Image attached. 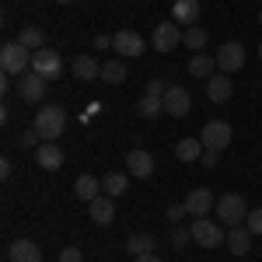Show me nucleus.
I'll return each mask as SVG.
<instances>
[{
    "label": "nucleus",
    "mask_w": 262,
    "mask_h": 262,
    "mask_svg": "<svg viewBox=\"0 0 262 262\" xmlns=\"http://www.w3.org/2000/svg\"><path fill=\"white\" fill-rule=\"evenodd\" d=\"M32 129H35L46 143H56L63 137V129H67V112H63V105H39Z\"/></svg>",
    "instance_id": "nucleus-1"
},
{
    "label": "nucleus",
    "mask_w": 262,
    "mask_h": 262,
    "mask_svg": "<svg viewBox=\"0 0 262 262\" xmlns=\"http://www.w3.org/2000/svg\"><path fill=\"white\" fill-rule=\"evenodd\" d=\"M0 67L7 77H25L32 70V49H25L18 39L14 42H4L0 46Z\"/></svg>",
    "instance_id": "nucleus-2"
},
{
    "label": "nucleus",
    "mask_w": 262,
    "mask_h": 262,
    "mask_svg": "<svg viewBox=\"0 0 262 262\" xmlns=\"http://www.w3.org/2000/svg\"><path fill=\"white\" fill-rule=\"evenodd\" d=\"M192 231V242L200 248H217V245H227V234H224V224L221 221H210V217H196L189 224Z\"/></svg>",
    "instance_id": "nucleus-3"
},
{
    "label": "nucleus",
    "mask_w": 262,
    "mask_h": 262,
    "mask_svg": "<svg viewBox=\"0 0 262 262\" xmlns=\"http://www.w3.org/2000/svg\"><path fill=\"white\" fill-rule=\"evenodd\" d=\"M245 217H248L245 196H238V192H224L221 200H217V221H221L224 227H238V224H245Z\"/></svg>",
    "instance_id": "nucleus-4"
},
{
    "label": "nucleus",
    "mask_w": 262,
    "mask_h": 262,
    "mask_svg": "<svg viewBox=\"0 0 262 262\" xmlns=\"http://www.w3.org/2000/svg\"><path fill=\"white\" fill-rule=\"evenodd\" d=\"M32 70L39 74V77H46V81H60L63 77V56L60 49H39V53H32Z\"/></svg>",
    "instance_id": "nucleus-5"
},
{
    "label": "nucleus",
    "mask_w": 262,
    "mask_h": 262,
    "mask_svg": "<svg viewBox=\"0 0 262 262\" xmlns=\"http://www.w3.org/2000/svg\"><path fill=\"white\" fill-rule=\"evenodd\" d=\"M200 140H203V147H206V150H217V154H221L224 147H231V140H234V129H231V122L213 119V122H206V126H203Z\"/></svg>",
    "instance_id": "nucleus-6"
},
{
    "label": "nucleus",
    "mask_w": 262,
    "mask_h": 262,
    "mask_svg": "<svg viewBox=\"0 0 262 262\" xmlns=\"http://www.w3.org/2000/svg\"><path fill=\"white\" fill-rule=\"evenodd\" d=\"M182 28L179 21H161L158 28H154V35H150V42H154V49L158 53H171V49H179L182 46Z\"/></svg>",
    "instance_id": "nucleus-7"
},
{
    "label": "nucleus",
    "mask_w": 262,
    "mask_h": 262,
    "mask_svg": "<svg viewBox=\"0 0 262 262\" xmlns=\"http://www.w3.org/2000/svg\"><path fill=\"white\" fill-rule=\"evenodd\" d=\"M112 49L119 53V60H137V56H143V39L133 28H122L112 35Z\"/></svg>",
    "instance_id": "nucleus-8"
},
{
    "label": "nucleus",
    "mask_w": 262,
    "mask_h": 262,
    "mask_svg": "<svg viewBox=\"0 0 262 262\" xmlns=\"http://www.w3.org/2000/svg\"><path fill=\"white\" fill-rule=\"evenodd\" d=\"M245 67V46L242 42H224L217 49V70L221 74H238Z\"/></svg>",
    "instance_id": "nucleus-9"
},
{
    "label": "nucleus",
    "mask_w": 262,
    "mask_h": 262,
    "mask_svg": "<svg viewBox=\"0 0 262 262\" xmlns=\"http://www.w3.org/2000/svg\"><path fill=\"white\" fill-rule=\"evenodd\" d=\"M164 112L175 116V119L189 116V112H192V95H189L182 84H171V88L164 91Z\"/></svg>",
    "instance_id": "nucleus-10"
},
{
    "label": "nucleus",
    "mask_w": 262,
    "mask_h": 262,
    "mask_svg": "<svg viewBox=\"0 0 262 262\" xmlns=\"http://www.w3.org/2000/svg\"><path fill=\"white\" fill-rule=\"evenodd\" d=\"M185 210H189V217H210V210L217 206V196H213V189H206V185H200V189H192L189 196H185Z\"/></svg>",
    "instance_id": "nucleus-11"
},
{
    "label": "nucleus",
    "mask_w": 262,
    "mask_h": 262,
    "mask_svg": "<svg viewBox=\"0 0 262 262\" xmlns=\"http://www.w3.org/2000/svg\"><path fill=\"white\" fill-rule=\"evenodd\" d=\"M46 77H39L35 70H28L25 77L18 81V91H21V101H28V105H42L46 101Z\"/></svg>",
    "instance_id": "nucleus-12"
},
{
    "label": "nucleus",
    "mask_w": 262,
    "mask_h": 262,
    "mask_svg": "<svg viewBox=\"0 0 262 262\" xmlns=\"http://www.w3.org/2000/svg\"><path fill=\"white\" fill-rule=\"evenodd\" d=\"M7 259L11 262H42V248L32 238H18L7 245Z\"/></svg>",
    "instance_id": "nucleus-13"
},
{
    "label": "nucleus",
    "mask_w": 262,
    "mask_h": 262,
    "mask_svg": "<svg viewBox=\"0 0 262 262\" xmlns=\"http://www.w3.org/2000/svg\"><path fill=\"white\" fill-rule=\"evenodd\" d=\"M126 171H129L133 179H150V175H154V158H150L147 150H129V154H126Z\"/></svg>",
    "instance_id": "nucleus-14"
},
{
    "label": "nucleus",
    "mask_w": 262,
    "mask_h": 262,
    "mask_svg": "<svg viewBox=\"0 0 262 262\" xmlns=\"http://www.w3.org/2000/svg\"><path fill=\"white\" fill-rule=\"evenodd\" d=\"M88 213H91V221H95V224L108 227V224L116 221V203H112V196H105V192H101L98 200L88 203Z\"/></svg>",
    "instance_id": "nucleus-15"
},
{
    "label": "nucleus",
    "mask_w": 262,
    "mask_h": 262,
    "mask_svg": "<svg viewBox=\"0 0 262 262\" xmlns=\"http://www.w3.org/2000/svg\"><path fill=\"white\" fill-rule=\"evenodd\" d=\"M231 95H234V84H231L227 74H213V77L206 81V98L210 101L224 105V101H231Z\"/></svg>",
    "instance_id": "nucleus-16"
},
{
    "label": "nucleus",
    "mask_w": 262,
    "mask_h": 262,
    "mask_svg": "<svg viewBox=\"0 0 262 262\" xmlns=\"http://www.w3.org/2000/svg\"><path fill=\"white\" fill-rule=\"evenodd\" d=\"M171 21H179L182 28H192L200 21V0H175L171 4Z\"/></svg>",
    "instance_id": "nucleus-17"
},
{
    "label": "nucleus",
    "mask_w": 262,
    "mask_h": 262,
    "mask_svg": "<svg viewBox=\"0 0 262 262\" xmlns=\"http://www.w3.org/2000/svg\"><path fill=\"white\" fill-rule=\"evenodd\" d=\"M252 238H255V234H252L245 224H238V227L227 231V248H231L234 255H248V252H252Z\"/></svg>",
    "instance_id": "nucleus-18"
},
{
    "label": "nucleus",
    "mask_w": 262,
    "mask_h": 262,
    "mask_svg": "<svg viewBox=\"0 0 262 262\" xmlns=\"http://www.w3.org/2000/svg\"><path fill=\"white\" fill-rule=\"evenodd\" d=\"M35 161H39L42 171H60L63 168V150L56 143H42L39 150H35Z\"/></svg>",
    "instance_id": "nucleus-19"
},
{
    "label": "nucleus",
    "mask_w": 262,
    "mask_h": 262,
    "mask_svg": "<svg viewBox=\"0 0 262 262\" xmlns=\"http://www.w3.org/2000/svg\"><path fill=\"white\" fill-rule=\"evenodd\" d=\"M217 74V56H210V53H196L192 60H189V77H203V81H210Z\"/></svg>",
    "instance_id": "nucleus-20"
},
{
    "label": "nucleus",
    "mask_w": 262,
    "mask_h": 262,
    "mask_svg": "<svg viewBox=\"0 0 262 262\" xmlns=\"http://www.w3.org/2000/svg\"><path fill=\"white\" fill-rule=\"evenodd\" d=\"M74 77H77V81H98L101 63L95 60V56H77V60H74Z\"/></svg>",
    "instance_id": "nucleus-21"
},
{
    "label": "nucleus",
    "mask_w": 262,
    "mask_h": 262,
    "mask_svg": "<svg viewBox=\"0 0 262 262\" xmlns=\"http://www.w3.org/2000/svg\"><path fill=\"white\" fill-rule=\"evenodd\" d=\"M74 192H77V200L81 203H91L101 196V182L95 179V175H81V179L74 182Z\"/></svg>",
    "instance_id": "nucleus-22"
},
{
    "label": "nucleus",
    "mask_w": 262,
    "mask_h": 262,
    "mask_svg": "<svg viewBox=\"0 0 262 262\" xmlns=\"http://www.w3.org/2000/svg\"><path fill=\"white\" fill-rule=\"evenodd\" d=\"M154 245H158V238H154V234H129L126 252H129L133 259H140V255H150V252H154Z\"/></svg>",
    "instance_id": "nucleus-23"
},
{
    "label": "nucleus",
    "mask_w": 262,
    "mask_h": 262,
    "mask_svg": "<svg viewBox=\"0 0 262 262\" xmlns=\"http://www.w3.org/2000/svg\"><path fill=\"white\" fill-rule=\"evenodd\" d=\"M203 150H206L203 140H192V137H185V140L175 143V158H179V161H200Z\"/></svg>",
    "instance_id": "nucleus-24"
},
{
    "label": "nucleus",
    "mask_w": 262,
    "mask_h": 262,
    "mask_svg": "<svg viewBox=\"0 0 262 262\" xmlns=\"http://www.w3.org/2000/svg\"><path fill=\"white\" fill-rule=\"evenodd\" d=\"M18 42L25 46V49H32V53H39V49H46V32H42L39 25H28V28H21Z\"/></svg>",
    "instance_id": "nucleus-25"
},
{
    "label": "nucleus",
    "mask_w": 262,
    "mask_h": 262,
    "mask_svg": "<svg viewBox=\"0 0 262 262\" xmlns=\"http://www.w3.org/2000/svg\"><path fill=\"white\" fill-rule=\"evenodd\" d=\"M101 189H105V196H122L126 189H129V175H122V171H108L105 175V182H101Z\"/></svg>",
    "instance_id": "nucleus-26"
},
{
    "label": "nucleus",
    "mask_w": 262,
    "mask_h": 262,
    "mask_svg": "<svg viewBox=\"0 0 262 262\" xmlns=\"http://www.w3.org/2000/svg\"><path fill=\"white\" fill-rule=\"evenodd\" d=\"M164 112V98H154V95H143L140 101H137V116L140 119H158Z\"/></svg>",
    "instance_id": "nucleus-27"
},
{
    "label": "nucleus",
    "mask_w": 262,
    "mask_h": 262,
    "mask_svg": "<svg viewBox=\"0 0 262 262\" xmlns=\"http://www.w3.org/2000/svg\"><path fill=\"white\" fill-rule=\"evenodd\" d=\"M101 81L105 84H122L126 81V63L122 60H105V67H101Z\"/></svg>",
    "instance_id": "nucleus-28"
},
{
    "label": "nucleus",
    "mask_w": 262,
    "mask_h": 262,
    "mask_svg": "<svg viewBox=\"0 0 262 262\" xmlns=\"http://www.w3.org/2000/svg\"><path fill=\"white\" fill-rule=\"evenodd\" d=\"M206 42H210V35L203 32L200 25H192V28H185V32H182V46H185V49H203Z\"/></svg>",
    "instance_id": "nucleus-29"
},
{
    "label": "nucleus",
    "mask_w": 262,
    "mask_h": 262,
    "mask_svg": "<svg viewBox=\"0 0 262 262\" xmlns=\"http://www.w3.org/2000/svg\"><path fill=\"white\" fill-rule=\"evenodd\" d=\"M245 227H248L252 234H262V206H259V210H248V217H245Z\"/></svg>",
    "instance_id": "nucleus-30"
},
{
    "label": "nucleus",
    "mask_w": 262,
    "mask_h": 262,
    "mask_svg": "<svg viewBox=\"0 0 262 262\" xmlns=\"http://www.w3.org/2000/svg\"><path fill=\"white\" fill-rule=\"evenodd\" d=\"M164 217H168L171 224H179L182 217H189V210H185V203H171V206L164 210Z\"/></svg>",
    "instance_id": "nucleus-31"
},
{
    "label": "nucleus",
    "mask_w": 262,
    "mask_h": 262,
    "mask_svg": "<svg viewBox=\"0 0 262 262\" xmlns=\"http://www.w3.org/2000/svg\"><path fill=\"white\" fill-rule=\"evenodd\" d=\"M189 238H192V231H185V227H175V231H171V245H175V248H185Z\"/></svg>",
    "instance_id": "nucleus-32"
},
{
    "label": "nucleus",
    "mask_w": 262,
    "mask_h": 262,
    "mask_svg": "<svg viewBox=\"0 0 262 262\" xmlns=\"http://www.w3.org/2000/svg\"><path fill=\"white\" fill-rule=\"evenodd\" d=\"M81 259H84V252L77 248V245H67V248L60 252V262H81Z\"/></svg>",
    "instance_id": "nucleus-33"
},
{
    "label": "nucleus",
    "mask_w": 262,
    "mask_h": 262,
    "mask_svg": "<svg viewBox=\"0 0 262 262\" xmlns=\"http://www.w3.org/2000/svg\"><path fill=\"white\" fill-rule=\"evenodd\" d=\"M168 88H171V84H164V81H158V77H154V81H147V95L164 98V91H168Z\"/></svg>",
    "instance_id": "nucleus-34"
},
{
    "label": "nucleus",
    "mask_w": 262,
    "mask_h": 262,
    "mask_svg": "<svg viewBox=\"0 0 262 262\" xmlns=\"http://www.w3.org/2000/svg\"><path fill=\"white\" fill-rule=\"evenodd\" d=\"M217 158H221V154H217V150H203L200 164H203V168H217Z\"/></svg>",
    "instance_id": "nucleus-35"
},
{
    "label": "nucleus",
    "mask_w": 262,
    "mask_h": 262,
    "mask_svg": "<svg viewBox=\"0 0 262 262\" xmlns=\"http://www.w3.org/2000/svg\"><path fill=\"white\" fill-rule=\"evenodd\" d=\"M95 49H112V35H95Z\"/></svg>",
    "instance_id": "nucleus-36"
},
{
    "label": "nucleus",
    "mask_w": 262,
    "mask_h": 262,
    "mask_svg": "<svg viewBox=\"0 0 262 262\" xmlns=\"http://www.w3.org/2000/svg\"><path fill=\"white\" fill-rule=\"evenodd\" d=\"M0 179H11V158L0 161Z\"/></svg>",
    "instance_id": "nucleus-37"
},
{
    "label": "nucleus",
    "mask_w": 262,
    "mask_h": 262,
    "mask_svg": "<svg viewBox=\"0 0 262 262\" xmlns=\"http://www.w3.org/2000/svg\"><path fill=\"white\" fill-rule=\"evenodd\" d=\"M133 262H161V255H158V252H150V255H140V259H133Z\"/></svg>",
    "instance_id": "nucleus-38"
},
{
    "label": "nucleus",
    "mask_w": 262,
    "mask_h": 262,
    "mask_svg": "<svg viewBox=\"0 0 262 262\" xmlns=\"http://www.w3.org/2000/svg\"><path fill=\"white\" fill-rule=\"evenodd\" d=\"M56 4H77V0H56Z\"/></svg>",
    "instance_id": "nucleus-39"
},
{
    "label": "nucleus",
    "mask_w": 262,
    "mask_h": 262,
    "mask_svg": "<svg viewBox=\"0 0 262 262\" xmlns=\"http://www.w3.org/2000/svg\"><path fill=\"white\" fill-rule=\"evenodd\" d=\"M259 60H262V42H259Z\"/></svg>",
    "instance_id": "nucleus-40"
},
{
    "label": "nucleus",
    "mask_w": 262,
    "mask_h": 262,
    "mask_svg": "<svg viewBox=\"0 0 262 262\" xmlns=\"http://www.w3.org/2000/svg\"><path fill=\"white\" fill-rule=\"evenodd\" d=\"M259 25H262V11H259Z\"/></svg>",
    "instance_id": "nucleus-41"
}]
</instances>
